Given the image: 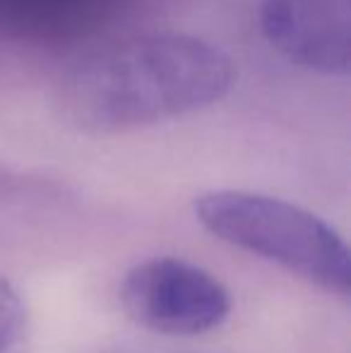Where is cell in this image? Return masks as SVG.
Here are the masks:
<instances>
[{
	"mask_svg": "<svg viewBox=\"0 0 351 353\" xmlns=\"http://www.w3.org/2000/svg\"><path fill=\"white\" fill-rule=\"evenodd\" d=\"M14 190H17V176H12L8 168L0 166V197L10 195Z\"/></svg>",
	"mask_w": 351,
	"mask_h": 353,
	"instance_id": "52a82bcc",
	"label": "cell"
},
{
	"mask_svg": "<svg viewBox=\"0 0 351 353\" xmlns=\"http://www.w3.org/2000/svg\"><path fill=\"white\" fill-rule=\"evenodd\" d=\"M234 79L231 58L205 39L142 34L75 58L58 77L53 103L72 130L116 135L212 106Z\"/></svg>",
	"mask_w": 351,
	"mask_h": 353,
	"instance_id": "6da1fadb",
	"label": "cell"
},
{
	"mask_svg": "<svg viewBox=\"0 0 351 353\" xmlns=\"http://www.w3.org/2000/svg\"><path fill=\"white\" fill-rule=\"evenodd\" d=\"M29 334V315L19 291L0 276V353H22Z\"/></svg>",
	"mask_w": 351,
	"mask_h": 353,
	"instance_id": "8992f818",
	"label": "cell"
},
{
	"mask_svg": "<svg viewBox=\"0 0 351 353\" xmlns=\"http://www.w3.org/2000/svg\"><path fill=\"white\" fill-rule=\"evenodd\" d=\"M121 303L132 322L169 336L207 334L231 312L229 288L181 257H152L132 267L121 283Z\"/></svg>",
	"mask_w": 351,
	"mask_h": 353,
	"instance_id": "3957f363",
	"label": "cell"
},
{
	"mask_svg": "<svg viewBox=\"0 0 351 353\" xmlns=\"http://www.w3.org/2000/svg\"><path fill=\"white\" fill-rule=\"evenodd\" d=\"M260 27L294 65L318 74L349 72L351 0H263Z\"/></svg>",
	"mask_w": 351,
	"mask_h": 353,
	"instance_id": "277c9868",
	"label": "cell"
},
{
	"mask_svg": "<svg viewBox=\"0 0 351 353\" xmlns=\"http://www.w3.org/2000/svg\"><path fill=\"white\" fill-rule=\"evenodd\" d=\"M132 0H0V32L29 43H75L111 27Z\"/></svg>",
	"mask_w": 351,
	"mask_h": 353,
	"instance_id": "5b68a950",
	"label": "cell"
},
{
	"mask_svg": "<svg viewBox=\"0 0 351 353\" xmlns=\"http://www.w3.org/2000/svg\"><path fill=\"white\" fill-rule=\"evenodd\" d=\"M195 219L226 245L284 267L330 293L349 296V245L318 214L260 192L210 190L195 200Z\"/></svg>",
	"mask_w": 351,
	"mask_h": 353,
	"instance_id": "7a4b0ae2",
	"label": "cell"
}]
</instances>
